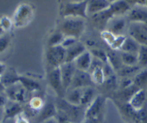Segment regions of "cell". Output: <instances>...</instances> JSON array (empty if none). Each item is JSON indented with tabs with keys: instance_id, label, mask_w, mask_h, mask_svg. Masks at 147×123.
<instances>
[{
	"instance_id": "603a6c76",
	"label": "cell",
	"mask_w": 147,
	"mask_h": 123,
	"mask_svg": "<svg viewBox=\"0 0 147 123\" xmlns=\"http://www.w3.org/2000/svg\"><path fill=\"white\" fill-rule=\"evenodd\" d=\"M19 77L20 76L17 74L14 70H7L4 72L3 75L1 76V82L7 87L10 85L15 84L19 82Z\"/></svg>"
},
{
	"instance_id": "2e32d148",
	"label": "cell",
	"mask_w": 147,
	"mask_h": 123,
	"mask_svg": "<svg viewBox=\"0 0 147 123\" xmlns=\"http://www.w3.org/2000/svg\"><path fill=\"white\" fill-rule=\"evenodd\" d=\"M92 60H93V55L90 51L86 50L81 55L79 56L73 62L75 63L78 70L88 72L91 65Z\"/></svg>"
},
{
	"instance_id": "3957f363",
	"label": "cell",
	"mask_w": 147,
	"mask_h": 123,
	"mask_svg": "<svg viewBox=\"0 0 147 123\" xmlns=\"http://www.w3.org/2000/svg\"><path fill=\"white\" fill-rule=\"evenodd\" d=\"M4 92L7 94L9 100L21 104L28 100L30 93L19 82L6 87Z\"/></svg>"
},
{
	"instance_id": "83f0119b",
	"label": "cell",
	"mask_w": 147,
	"mask_h": 123,
	"mask_svg": "<svg viewBox=\"0 0 147 123\" xmlns=\"http://www.w3.org/2000/svg\"><path fill=\"white\" fill-rule=\"evenodd\" d=\"M121 59L123 64L128 66H134L138 64V56L137 54L133 53L124 52L121 51L120 53Z\"/></svg>"
},
{
	"instance_id": "e0dca14e",
	"label": "cell",
	"mask_w": 147,
	"mask_h": 123,
	"mask_svg": "<svg viewBox=\"0 0 147 123\" xmlns=\"http://www.w3.org/2000/svg\"><path fill=\"white\" fill-rule=\"evenodd\" d=\"M109 9L114 17H120L122 14L130 11L131 4L126 0H119L111 3Z\"/></svg>"
},
{
	"instance_id": "ba28073f",
	"label": "cell",
	"mask_w": 147,
	"mask_h": 123,
	"mask_svg": "<svg viewBox=\"0 0 147 123\" xmlns=\"http://www.w3.org/2000/svg\"><path fill=\"white\" fill-rule=\"evenodd\" d=\"M60 70L63 87H64L65 91L66 92L70 87L77 68H76L74 62H67L66 61L60 66Z\"/></svg>"
},
{
	"instance_id": "44dd1931",
	"label": "cell",
	"mask_w": 147,
	"mask_h": 123,
	"mask_svg": "<svg viewBox=\"0 0 147 123\" xmlns=\"http://www.w3.org/2000/svg\"><path fill=\"white\" fill-rule=\"evenodd\" d=\"M65 100L70 104L74 105H80L83 88L69 89L66 91ZM81 106V105H80Z\"/></svg>"
},
{
	"instance_id": "9c48e42d",
	"label": "cell",
	"mask_w": 147,
	"mask_h": 123,
	"mask_svg": "<svg viewBox=\"0 0 147 123\" xmlns=\"http://www.w3.org/2000/svg\"><path fill=\"white\" fill-rule=\"evenodd\" d=\"M104 105V99L101 96H98L92 102L86 110L85 118L98 119Z\"/></svg>"
},
{
	"instance_id": "52a82bcc",
	"label": "cell",
	"mask_w": 147,
	"mask_h": 123,
	"mask_svg": "<svg viewBox=\"0 0 147 123\" xmlns=\"http://www.w3.org/2000/svg\"><path fill=\"white\" fill-rule=\"evenodd\" d=\"M93 84H94V83L92 80L91 75L89 73V72L83 71V70L77 69L69 89L93 87Z\"/></svg>"
},
{
	"instance_id": "4fadbf2b",
	"label": "cell",
	"mask_w": 147,
	"mask_h": 123,
	"mask_svg": "<svg viewBox=\"0 0 147 123\" xmlns=\"http://www.w3.org/2000/svg\"><path fill=\"white\" fill-rule=\"evenodd\" d=\"M86 51V46L82 42L77 41L73 45L66 49V61L73 62L79 56L81 55Z\"/></svg>"
},
{
	"instance_id": "277c9868",
	"label": "cell",
	"mask_w": 147,
	"mask_h": 123,
	"mask_svg": "<svg viewBox=\"0 0 147 123\" xmlns=\"http://www.w3.org/2000/svg\"><path fill=\"white\" fill-rule=\"evenodd\" d=\"M88 0L79 3L67 2L63 9V14L65 17H87Z\"/></svg>"
},
{
	"instance_id": "ac0fdd59",
	"label": "cell",
	"mask_w": 147,
	"mask_h": 123,
	"mask_svg": "<svg viewBox=\"0 0 147 123\" xmlns=\"http://www.w3.org/2000/svg\"><path fill=\"white\" fill-rule=\"evenodd\" d=\"M146 101V93L144 89L139 90L132 97L129 104L133 107L134 110H139L145 107Z\"/></svg>"
},
{
	"instance_id": "d4e9b609",
	"label": "cell",
	"mask_w": 147,
	"mask_h": 123,
	"mask_svg": "<svg viewBox=\"0 0 147 123\" xmlns=\"http://www.w3.org/2000/svg\"><path fill=\"white\" fill-rule=\"evenodd\" d=\"M140 69L141 67L139 64L134 66H128L123 64L121 67V68L118 70L117 72L119 75L123 77V78H124V77L131 78L133 76L134 77L136 74H137L140 72V70H139Z\"/></svg>"
},
{
	"instance_id": "7bdbcfd3",
	"label": "cell",
	"mask_w": 147,
	"mask_h": 123,
	"mask_svg": "<svg viewBox=\"0 0 147 123\" xmlns=\"http://www.w3.org/2000/svg\"><path fill=\"white\" fill-rule=\"evenodd\" d=\"M85 0H68V2L70 3H79L82 2V1H84Z\"/></svg>"
},
{
	"instance_id": "7402d4cb",
	"label": "cell",
	"mask_w": 147,
	"mask_h": 123,
	"mask_svg": "<svg viewBox=\"0 0 147 123\" xmlns=\"http://www.w3.org/2000/svg\"><path fill=\"white\" fill-rule=\"evenodd\" d=\"M140 48V44L135 41L132 37H126L121 47V51H124V52L133 53V54H137Z\"/></svg>"
},
{
	"instance_id": "4316f807",
	"label": "cell",
	"mask_w": 147,
	"mask_h": 123,
	"mask_svg": "<svg viewBox=\"0 0 147 123\" xmlns=\"http://www.w3.org/2000/svg\"><path fill=\"white\" fill-rule=\"evenodd\" d=\"M139 90H141L140 88H139L138 87H136L134 84H131L129 87H126V88L122 89L121 92H120V96L121 100H123V102H129L130 101L131 99L132 98L134 95L139 91Z\"/></svg>"
},
{
	"instance_id": "f546056e",
	"label": "cell",
	"mask_w": 147,
	"mask_h": 123,
	"mask_svg": "<svg viewBox=\"0 0 147 123\" xmlns=\"http://www.w3.org/2000/svg\"><path fill=\"white\" fill-rule=\"evenodd\" d=\"M65 36L60 31H55L50 35L48 39V47H53V46L61 45L63 41H64Z\"/></svg>"
},
{
	"instance_id": "ffe728a7",
	"label": "cell",
	"mask_w": 147,
	"mask_h": 123,
	"mask_svg": "<svg viewBox=\"0 0 147 123\" xmlns=\"http://www.w3.org/2000/svg\"><path fill=\"white\" fill-rule=\"evenodd\" d=\"M57 113V108L53 103L47 102L41 108L39 120L40 122L55 117Z\"/></svg>"
},
{
	"instance_id": "4dcf8cb0",
	"label": "cell",
	"mask_w": 147,
	"mask_h": 123,
	"mask_svg": "<svg viewBox=\"0 0 147 123\" xmlns=\"http://www.w3.org/2000/svg\"><path fill=\"white\" fill-rule=\"evenodd\" d=\"M138 64L141 67H147V46L140 45L139 51L137 53Z\"/></svg>"
},
{
	"instance_id": "d6a6232c",
	"label": "cell",
	"mask_w": 147,
	"mask_h": 123,
	"mask_svg": "<svg viewBox=\"0 0 147 123\" xmlns=\"http://www.w3.org/2000/svg\"><path fill=\"white\" fill-rule=\"evenodd\" d=\"M90 53L93 55V57L99 59L100 60L103 61V62L106 63L108 61L107 53H106L103 50L99 49H93L90 51Z\"/></svg>"
},
{
	"instance_id": "30bf717a",
	"label": "cell",
	"mask_w": 147,
	"mask_h": 123,
	"mask_svg": "<svg viewBox=\"0 0 147 123\" xmlns=\"http://www.w3.org/2000/svg\"><path fill=\"white\" fill-rule=\"evenodd\" d=\"M22 112L23 109L21 103L11 101L9 100L8 102L4 108V119L3 120L5 121V120H11V119L17 117L22 113Z\"/></svg>"
},
{
	"instance_id": "ee69618b",
	"label": "cell",
	"mask_w": 147,
	"mask_h": 123,
	"mask_svg": "<svg viewBox=\"0 0 147 123\" xmlns=\"http://www.w3.org/2000/svg\"><path fill=\"white\" fill-rule=\"evenodd\" d=\"M108 1H109V2H110L111 4V3L115 2V1H119V0H108Z\"/></svg>"
},
{
	"instance_id": "7c38bea8",
	"label": "cell",
	"mask_w": 147,
	"mask_h": 123,
	"mask_svg": "<svg viewBox=\"0 0 147 123\" xmlns=\"http://www.w3.org/2000/svg\"><path fill=\"white\" fill-rule=\"evenodd\" d=\"M110 5L108 0H88L87 14L92 16L107 9Z\"/></svg>"
},
{
	"instance_id": "f35d334b",
	"label": "cell",
	"mask_w": 147,
	"mask_h": 123,
	"mask_svg": "<svg viewBox=\"0 0 147 123\" xmlns=\"http://www.w3.org/2000/svg\"><path fill=\"white\" fill-rule=\"evenodd\" d=\"M6 70V67L4 64L0 62V81H1V76L3 75L4 72H5Z\"/></svg>"
},
{
	"instance_id": "f1b7e54d",
	"label": "cell",
	"mask_w": 147,
	"mask_h": 123,
	"mask_svg": "<svg viewBox=\"0 0 147 123\" xmlns=\"http://www.w3.org/2000/svg\"><path fill=\"white\" fill-rule=\"evenodd\" d=\"M147 83V70L144 69L134 77L133 84L140 89H143Z\"/></svg>"
},
{
	"instance_id": "1f68e13d",
	"label": "cell",
	"mask_w": 147,
	"mask_h": 123,
	"mask_svg": "<svg viewBox=\"0 0 147 123\" xmlns=\"http://www.w3.org/2000/svg\"><path fill=\"white\" fill-rule=\"evenodd\" d=\"M91 75L92 80L94 84H103L105 81V76L103 68H98L89 72Z\"/></svg>"
},
{
	"instance_id": "5bb4252c",
	"label": "cell",
	"mask_w": 147,
	"mask_h": 123,
	"mask_svg": "<svg viewBox=\"0 0 147 123\" xmlns=\"http://www.w3.org/2000/svg\"><path fill=\"white\" fill-rule=\"evenodd\" d=\"M129 19L131 22L143 23L147 24V8L136 7L131 9L129 13Z\"/></svg>"
},
{
	"instance_id": "8992f818",
	"label": "cell",
	"mask_w": 147,
	"mask_h": 123,
	"mask_svg": "<svg viewBox=\"0 0 147 123\" xmlns=\"http://www.w3.org/2000/svg\"><path fill=\"white\" fill-rule=\"evenodd\" d=\"M47 81L50 87L58 94L59 97H63L64 95L65 91L63 87L60 67L50 70L47 74Z\"/></svg>"
},
{
	"instance_id": "8d00e7d4",
	"label": "cell",
	"mask_w": 147,
	"mask_h": 123,
	"mask_svg": "<svg viewBox=\"0 0 147 123\" xmlns=\"http://www.w3.org/2000/svg\"><path fill=\"white\" fill-rule=\"evenodd\" d=\"M83 123H98V119L93 118H85Z\"/></svg>"
},
{
	"instance_id": "6da1fadb",
	"label": "cell",
	"mask_w": 147,
	"mask_h": 123,
	"mask_svg": "<svg viewBox=\"0 0 147 123\" xmlns=\"http://www.w3.org/2000/svg\"><path fill=\"white\" fill-rule=\"evenodd\" d=\"M86 28L84 19L80 17H65L62 22L60 31L65 37L78 39Z\"/></svg>"
},
{
	"instance_id": "cb8c5ba5",
	"label": "cell",
	"mask_w": 147,
	"mask_h": 123,
	"mask_svg": "<svg viewBox=\"0 0 147 123\" xmlns=\"http://www.w3.org/2000/svg\"><path fill=\"white\" fill-rule=\"evenodd\" d=\"M96 97V91L93 87H84L83 88L80 105L83 107L89 106Z\"/></svg>"
},
{
	"instance_id": "484cf974",
	"label": "cell",
	"mask_w": 147,
	"mask_h": 123,
	"mask_svg": "<svg viewBox=\"0 0 147 123\" xmlns=\"http://www.w3.org/2000/svg\"><path fill=\"white\" fill-rule=\"evenodd\" d=\"M19 82L21 83L23 87L30 93L37 91L40 89V84L37 81L24 76H20Z\"/></svg>"
},
{
	"instance_id": "5b68a950",
	"label": "cell",
	"mask_w": 147,
	"mask_h": 123,
	"mask_svg": "<svg viewBox=\"0 0 147 123\" xmlns=\"http://www.w3.org/2000/svg\"><path fill=\"white\" fill-rule=\"evenodd\" d=\"M128 31L129 37H132L140 45L147 46V24L131 22Z\"/></svg>"
},
{
	"instance_id": "d590c367",
	"label": "cell",
	"mask_w": 147,
	"mask_h": 123,
	"mask_svg": "<svg viewBox=\"0 0 147 123\" xmlns=\"http://www.w3.org/2000/svg\"><path fill=\"white\" fill-rule=\"evenodd\" d=\"M9 101V99L7 97V94H5V92H3L0 94V107L4 108V107L6 106V104H7Z\"/></svg>"
},
{
	"instance_id": "f6af8a7d",
	"label": "cell",
	"mask_w": 147,
	"mask_h": 123,
	"mask_svg": "<svg viewBox=\"0 0 147 123\" xmlns=\"http://www.w3.org/2000/svg\"><path fill=\"white\" fill-rule=\"evenodd\" d=\"M0 123H1V122H0Z\"/></svg>"
},
{
	"instance_id": "7a4b0ae2",
	"label": "cell",
	"mask_w": 147,
	"mask_h": 123,
	"mask_svg": "<svg viewBox=\"0 0 147 123\" xmlns=\"http://www.w3.org/2000/svg\"><path fill=\"white\" fill-rule=\"evenodd\" d=\"M46 61L50 70L60 67L66 61V49L62 45L49 47L46 52Z\"/></svg>"
},
{
	"instance_id": "8fae6325",
	"label": "cell",
	"mask_w": 147,
	"mask_h": 123,
	"mask_svg": "<svg viewBox=\"0 0 147 123\" xmlns=\"http://www.w3.org/2000/svg\"><path fill=\"white\" fill-rule=\"evenodd\" d=\"M126 26V21L120 17H114L109 21L107 24L108 31L113 33L114 35H122L121 33L124 31Z\"/></svg>"
},
{
	"instance_id": "836d02e7",
	"label": "cell",
	"mask_w": 147,
	"mask_h": 123,
	"mask_svg": "<svg viewBox=\"0 0 147 123\" xmlns=\"http://www.w3.org/2000/svg\"><path fill=\"white\" fill-rule=\"evenodd\" d=\"M77 39L74 38V37H65L64 41H63L61 45L65 49L68 48L70 46L73 45L75 43L77 42Z\"/></svg>"
},
{
	"instance_id": "b9f144b4",
	"label": "cell",
	"mask_w": 147,
	"mask_h": 123,
	"mask_svg": "<svg viewBox=\"0 0 147 123\" xmlns=\"http://www.w3.org/2000/svg\"><path fill=\"white\" fill-rule=\"evenodd\" d=\"M5 88L6 87H4V84L0 82V94H1V93L4 92V91H5Z\"/></svg>"
},
{
	"instance_id": "d6986e66",
	"label": "cell",
	"mask_w": 147,
	"mask_h": 123,
	"mask_svg": "<svg viewBox=\"0 0 147 123\" xmlns=\"http://www.w3.org/2000/svg\"><path fill=\"white\" fill-rule=\"evenodd\" d=\"M32 16V10L28 5H22L19 8L16 14V22L23 25L29 21Z\"/></svg>"
},
{
	"instance_id": "9a60e30c",
	"label": "cell",
	"mask_w": 147,
	"mask_h": 123,
	"mask_svg": "<svg viewBox=\"0 0 147 123\" xmlns=\"http://www.w3.org/2000/svg\"><path fill=\"white\" fill-rule=\"evenodd\" d=\"M113 17H114L113 13L111 11L110 9L104 10L103 11L97 13L96 14L92 15L93 21L95 24L99 27V28L104 29L107 27V24L109 21Z\"/></svg>"
},
{
	"instance_id": "ab89813d",
	"label": "cell",
	"mask_w": 147,
	"mask_h": 123,
	"mask_svg": "<svg viewBox=\"0 0 147 123\" xmlns=\"http://www.w3.org/2000/svg\"><path fill=\"white\" fill-rule=\"evenodd\" d=\"M41 123H57V121L55 117H53V118L49 119V120H45V121L42 122Z\"/></svg>"
},
{
	"instance_id": "60d3db41",
	"label": "cell",
	"mask_w": 147,
	"mask_h": 123,
	"mask_svg": "<svg viewBox=\"0 0 147 123\" xmlns=\"http://www.w3.org/2000/svg\"><path fill=\"white\" fill-rule=\"evenodd\" d=\"M4 119V108L0 107V122Z\"/></svg>"
},
{
	"instance_id": "74e56055",
	"label": "cell",
	"mask_w": 147,
	"mask_h": 123,
	"mask_svg": "<svg viewBox=\"0 0 147 123\" xmlns=\"http://www.w3.org/2000/svg\"><path fill=\"white\" fill-rule=\"evenodd\" d=\"M20 115H21V114H20ZM20 115H19L18 117H17L15 123H28V122H27L25 119L23 118V117L22 118V117H20Z\"/></svg>"
},
{
	"instance_id": "e575fe53",
	"label": "cell",
	"mask_w": 147,
	"mask_h": 123,
	"mask_svg": "<svg viewBox=\"0 0 147 123\" xmlns=\"http://www.w3.org/2000/svg\"><path fill=\"white\" fill-rule=\"evenodd\" d=\"M9 45V39L6 37H0V53L3 52Z\"/></svg>"
}]
</instances>
